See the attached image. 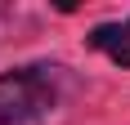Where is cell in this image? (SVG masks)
<instances>
[{
	"label": "cell",
	"mask_w": 130,
	"mask_h": 125,
	"mask_svg": "<svg viewBox=\"0 0 130 125\" xmlns=\"http://www.w3.org/2000/svg\"><path fill=\"white\" fill-rule=\"evenodd\" d=\"M67 94V72L58 62H27L0 76V125H31L50 116Z\"/></svg>",
	"instance_id": "cell-1"
},
{
	"label": "cell",
	"mask_w": 130,
	"mask_h": 125,
	"mask_svg": "<svg viewBox=\"0 0 130 125\" xmlns=\"http://www.w3.org/2000/svg\"><path fill=\"white\" fill-rule=\"evenodd\" d=\"M90 45H94L99 54H108L117 67H130V18L94 27V31H90Z\"/></svg>",
	"instance_id": "cell-2"
}]
</instances>
